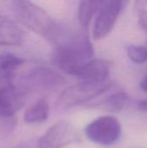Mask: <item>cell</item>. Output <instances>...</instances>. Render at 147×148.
Returning a JSON list of instances; mask_svg holds the SVG:
<instances>
[{
	"instance_id": "cell-1",
	"label": "cell",
	"mask_w": 147,
	"mask_h": 148,
	"mask_svg": "<svg viewBox=\"0 0 147 148\" xmlns=\"http://www.w3.org/2000/svg\"><path fill=\"white\" fill-rule=\"evenodd\" d=\"M52 43L55 45L52 63L68 75L75 76L83 65L94 59V47L84 29L60 23Z\"/></svg>"
},
{
	"instance_id": "cell-2",
	"label": "cell",
	"mask_w": 147,
	"mask_h": 148,
	"mask_svg": "<svg viewBox=\"0 0 147 148\" xmlns=\"http://www.w3.org/2000/svg\"><path fill=\"white\" fill-rule=\"evenodd\" d=\"M9 7L18 23L52 42L59 23L43 9L32 2L24 0L10 1Z\"/></svg>"
},
{
	"instance_id": "cell-3",
	"label": "cell",
	"mask_w": 147,
	"mask_h": 148,
	"mask_svg": "<svg viewBox=\"0 0 147 148\" xmlns=\"http://www.w3.org/2000/svg\"><path fill=\"white\" fill-rule=\"evenodd\" d=\"M65 80L57 71L48 67L37 66L30 69L20 77L17 88L27 96L34 93H45L60 88Z\"/></svg>"
},
{
	"instance_id": "cell-4",
	"label": "cell",
	"mask_w": 147,
	"mask_h": 148,
	"mask_svg": "<svg viewBox=\"0 0 147 148\" xmlns=\"http://www.w3.org/2000/svg\"><path fill=\"white\" fill-rule=\"evenodd\" d=\"M113 87L110 82H83L65 88L60 95L56 107L58 109L65 110L75 106L84 104L105 94Z\"/></svg>"
},
{
	"instance_id": "cell-5",
	"label": "cell",
	"mask_w": 147,
	"mask_h": 148,
	"mask_svg": "<svg viewBox=\"0 0 147 148\" xmlns=\"http://www.w3.org/2000/svg\"><path fill=\"white\" fill-rule=\"evenodd\" d=\"M85 134L89 140L96 144L111 146L119 140L121 127L115 117L101 116L87 126Z\"/></svg>"
},
{
	"instance_id": "cell-6",
	"label": "cell",
	"mask_w": 147,
	"mask_h": 148,
	"mask_svg": "<svg viewBox=\"0 0 147 148\" xmlns=\"http://www.w3.org/2000/svg\"><path fill=\"white\" fill-rule=\"evenodd\" d=\"M80 136L75 128L68 121H62L52 127L38 138L40 148H63L77 142Z\"/></svg>"
},
{
	"instance_id": "cell-7",
	"label": "cell",
	"mask_w": 147,
	"mask_h": 148,
	"mask_svg": "<svg viewBox=\"0 0 147 148\" xmlns=\"http://www.w3.org/2000/svg\"><path fill=\"white\" fill-rule=\"evenodd\" d=\"M126 3L121 0L103 1L93 29L94 40H101L111 32Z\"/></svg>"
},
{
	"instance_id": "cell-8",
	"label": "cell",
	"mask_w": 147,
	"mask_h": 148,
	"mask_svg": "<svg viewBox=\"0 0 147 148\" xmlns=\"http://www.w3.org/2000/svg\"><path fill=\"white\" fill-rule=\"evenodd\" d=\"M26 96L13 84L3 86L0 88V117L12 118L23 106Z\"/></svg>"
},
{
	"instance_id": "cell-9",
	"label": "cell",
	"mask_w": 147,
	"mask_h": 148,
	"mask_svg": "<svg viewBox=\"0 0 147 148\" xmlns=\"http://www.w3.org/2000/svg\"><path fill=\"white\" fill-rule=\"evenodd\" d=\"M111 70L110 62L104 59H92L83 65L76 73L75 76L84 82H102L107 81Z\"/></svg>"
},
{
	"instance_id": "cell-10",
	"label": "cell",
	"mask_w": 147,
	"mask_h": 148,
	"mask_svg": "<svg viewBox=\"0 0 147 148\" xmlns=\"http://www.w3.org/2000/svg\"><path fill=\"white\" fill-rule=\"evenodd\" d=\"M24 32L6 16L0 15V46H19L23 42Z\"/></svg>"
},
{
	"instance_id": "cell-11",
	"label": "cell",
	"mask_w": 147,
	"mask_h": 148,
	"mask_svg": "<svg viewBox=\"0 0 147 148\" xmlns=\"http://www.w3.org/2000/svg\"><path fill=\"white\" fill-rule=\"evenodd\" d=\"M24 61L16 55L10 52L0 54V84H11L18 69Z\"/></svg>"
},
{
	"instance_id": "cell-12",
	"label": "cell",
	"mask_w": 147,
	"mask_h": 148,
	"mask_svg": "<svg viewBox=\"0 0 147 148\" xmlns=\"http://www.w3.org/2000/svg\"><path fill=\"white\" fill-rule=\"evenodd\" d=\"M49 106L46 99L42 98L31 105L24 113V121L28 124H40L47 121Z\"/></svg>"
},
{
	"instance_id": "cell-13",
	"label": "cell",
	"mask_w": 147,
	"mask_h": 148,
	"mask_svg": "<svg viewBox=\"0 0 147 148\" xmlns=\"http://www.w3.org/2000/svg\"><path fill=\"white\" fill-rule=\"evenodd\" d=\"M103 1H81L78 8V20L81 29L88 30L94 16L99 12Z\"/></svg>"
},
{
	"instance_id": "cell-14",
	"label": "cell",
	"mask_w": 147,
	"mask_h": 148,
	"mask_svg": "<svg viewBox=\"0 0 147 148\" xmlns=\"http://www.w3.org/2000/svg\"><path fill=\"white\" fill-rule=\"evenodd\" d=\"M127 101V95L124 92H118L102 100L101 102L98 103V106L102 109L110 112H119L126 105Z\"/></svg>"
},
{
	"instance_id": "cell-15",
	"label": "cell",
	"mask_w": 147,
	"mask_h": 148,
	"mask_svg": "<svg viewBox=\"0 0 147 148\" xmlns=\"http://www.w3.org/2000/svg\"><path fill=\"white\" fill-rule=\"evenodd\" d=\"M127 56L130 60L135 63L140 64L147 61V48L144 46H139L131 44L126 47Z\"/></svg>"
},
{
	"instance_id": "cell-16",
	"label": "cell",
	"mask_w": 147,
	"mask_h": 148,
	"mask_svg": "<svg viewBox=\"0 0 147 148\" xmlns=\"http://www.w3.org/2000/svg\"><path fill=\"white\" fill-rule=\"evenodd\" d=\"M146 2L138 1L136 2V4H139L137 7L138 9V16H139V23L141 28L147 32V9L144 8V4H146Z\"/></svg>"
},
{
	"instance_id": "cell-17",
	"label": "cell",
	"mask_w": 147,
	"mask_h": 148,
	"mask_svg": "<svg viewBox=\"0 0 147 148\" xmlns=\"http://www.w3.org/2000/svg\"><path fill=\"white\" fill-rule=\"evenodd\" d=\"M10 148H40L38 138L37 139H29L23 140Z\"/></svg>"
},
{
	"instance_id": "cell-18",
	"label": "cell",
	"mask_w": 147,
	"mask_h": 148,
	"mask_svg": "<svg viewBox=\"0 0 147 148\" xmlns=\"http://www.w3.org/2000/svg\"><path fill=\"white\" fill-rule=\"evenodd\" d=\"M140 87L144 91L147 92V75L142 79V81L140 82Z\"/></svg>"
},
{
	"instance_id": "cell-19",
	"label": "cell",
	"mask_w": 147,
	"mask_h": 148,
	"mask_svg": "<svg viewBox=\"0 0 147 148\" xmlns=\"http://www.w3.org/2000/svg\"><path fill=\"white\" fill-rule=\"evenodd\" d=\"M139 108L142 110H147V100H144L139 103Z\"/></svg>"
}]
</instances>
